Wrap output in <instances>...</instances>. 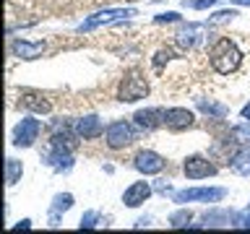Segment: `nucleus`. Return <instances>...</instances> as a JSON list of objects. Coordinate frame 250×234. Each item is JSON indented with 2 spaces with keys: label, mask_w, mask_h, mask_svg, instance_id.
Here are the masks:
<instances>
[{
  "label": "nucleus",
  "mask_w": 250,
  "mask_h": 234,
  "mask_svg": "<svg viewBox=\"0 0 250 234\" xmlns=\"http://www.w3.org/2000/svg\"><path fill=\"white\" fill-rule=\"evenodd\" d=\"M73 130H76V136L81 138V140H97L104 136V122L99 120V115H83V117H78V120H73Z\"/></svg>",
  "instance_id": "ddd939ff"
},
{
  "label": "nucleus",
  "mask_w": 250,
  "mask_h": 234,
  "mask_svg": "<svg viewBox=\"0 0 250 234\" xmlns=\"http://www.w3.org/2000/svg\"><path fill=\"white\" fill-rule=\"evenodd\" d=\"M229 136H232L234 143L250 146V122L242 120V122H237V125H232V128H229Z\"/></svg>",
  "instance_id": "b1692460"
},
{
  "label": "nucleus",
  "mask_w": 250,
  "mask_h": 234,
  "mask_svg": "<svg viewBox=\"0 0 250 234\" xmlns=\"http://www.w3.org/2000/svg\"><path fill=\"white\" fill-rule=\"evenodd\" d=\"M99 226H107V224H104V216H102L97 208L83 211L81 221H78V229H99Z\"/></svg>",
  "instance_id": "5701e85b"
},
{
  "label": "nucleus",
  "mask_w": 250,
  "mask_h": 234,
  "mask_svg": "<svg viewBox=\"0 0 250 234\" xmlns=\"http://www.w3.org/2000/svg\"><path fill=\"white\" fill-rule=\"evenodd\" d=\"M242 58H245L242 50L229 37H216V42L208 47V65L214 68V73H219V76L237 73L240 65H242Z\"/></svg>",
  "instance_id": "f257e3e1"
},
{
  "label": "nucleus",
  "mask_w": 250,
  "mask_h": 234,
  "mask_svg": "<svg viewBox=\"0 0 250 234\" xmlns=\"http://www.w3.org/2000/svg\"><path fill=\"white\" fill-rule=\"evenodd\" d=\"M23 177V161L16 159V156H8L5 159V185L8 187H16Z\"/></svg>",
  "instance_id": "412c9836"
},
{
  "label": "nucleus",
  "mask_w": 250,
  "mask_h": 234,
  "mask_svg": "<svg viewBox=\"0 0 250 234\" xmlns=\"http://www.w3.org/2000/svg\"><path fill=\"white\" fill-rule=\"evenodd\" d=\"M240 120H248V122H250V101L240 109Z\"/></svg>",
  "instance_id": "2f4dec72"
},
{
  "label": "nucleus",
  "mask_w": 250,
  "mask_h": 234,
  "mask_svg": "<svg viewBox=\"0 0 250 234\" xmlns=\"http://www.w3.org/2000/svg\"><path fill=\"white\" fill-rule=\"evenodd\" d=\"M154 193H159V195H167V193H175V190H172V182H169V179H156V185H154Z\"/></svg>",
  "instance_id": "c85d7f7f"
},
{
  "label": "nucleus",
  "mask_w": 250,
  "mask_h": 234,
  "mask_svg": "<svg viewBox=\"0 0 250 234\" xmlns=\"http://www.w3.org/2000/svg\"><path fill=\"white\" fill-rule=\"evenodd\" d=\"M42 136V120L31 112L26 117H21L11 130V146L13 148H31Z\"/></svg>",
  "instance_id": "20e7f679"
},
{
  "label": "nucleus",
  "mask_w": 250,
  "mask_h": 234,
  "mask_svg": "<svg viewBox=\"0 0 250 234\" xmlns=\"http://www.w3.org/2000/svg\"><path fill=\"white\" fill-rule=\"evenodd\" d=\"M234 5H250V0H232Z\"/></svg>",
  "instance_id": "473e14b6"
},
{
  "label": "nucleus",
  "mask_w": 250,
  "mask_h": 234,
  "mask_svg": "<svg viewBox=\"0 0 250 234\" xmlns=\"http://www.w3.org/2000/svg\"><path fill=\"white\" fill-rule=\"evenodd\" d=\"M19 104L26 109V112H34V115H50L52 112V101L39 91H31V89H23L21 91V99Z\"/></svg>",
  "instance_id": "dca6fc26"
},
{
  "label": "nucleus",
  "mask_w": 250,
  "mask_h": 234,
  "mask_svg": "<svg viewBox=\"0 0 250 234\" xmlns=\"http://www.w3.org/2000/svg\"><path fill=\"white\" fill-rule=\"evenodd\" d=\"M21 229H31V218H21L19 224L11 226V232H21Z\"/></svg>",
  "instance_id": "c756f323"
},
{
  "label": "nucleus",
  "mask_w": 250,
  "mask_h": 234,
  "mask_svg": "<svg viewBox=\"0 0 250 234\" xmlns=\"http://www.w3.org/2000/svg\"><path fill=\"white\" fill-rule=\"evenodd\" d=\"M128 16H136V8H107V11H99L89 16L86 21L78 23V31H94L97 26H102V23H120L123 19H128Z\"/></svg>",
  "instance_id": "1a4fd4ad"
},
{
  "label": "nucleus",
  "mask_w": 250,
  "mask_h": 234,
  "mask_svg": "<svg viewBox=\"0 0 250 234\" xmlns=\"http://www.w3.org/2000/svg\"><path fill=\"white\" fill-rule=\"evenodd\" d=\"M195 125V112L188 107H169L164 109V128L172 130V133H183V130H190Z\"/></svg>",
  "instance_id": "9d476101"
},
{
  "label": "nucleus",
  "mask_w": 250,
  "mask_h": 234,
  "mask_svg": "<svg viewBox=\"0 0 250 234\" xmlns=\"http://www.w3.org/2000/svg\"><path fill=\"white\" fill-rule=\"evenodd\" d=\"M172 58H175V52H172V50H167V47H162V50H159V52L154 55V60H151L154 70H162V68L167 65V62H169Z\"/></svg>",
  "instance_id": "393cba45"
},
{
  "label": "nucleus",
  "mask_w": 250,
  "mask_h": 234,
  "mask_svg": "<svg viewBox=\"0 0 250 234\" xmlns=\"http://www.w3.org/2000/svg\"><path fill=\"white\" fill-rule=\"evenodd\" d=\"M42 164H47V167L52 172H58V175H68V172L76 167V159H73V151H70V148L47 143L44 154H42Z\"/></svg>",
  "instance_id": "0eeeda50"
},
{
  "label": "nucleus",
  "mask_w": 250,
  "mask_h": 234,
  "mask_svg": "<svg viewBox=\"0 0 250 234\" xmlns=\"http://www.w3.org/2000/svg\"><path fill=\"white\" fill-rule=\"evenodd\" d=\"M125 3H138V0H125Z\"/></svg>",
  "instance_id": "72a5a7b5"
},
{
  "label": "nucleus",
  "mask_w": 250,
  "mask_h": 234,
  "mask_svg": "<svg viewBox=\"0 0 250 234\" xmlns=\"http://www.w3.org/2000/svg\"><path fill=\"white\" fill-rule=\"evenodd\" d=\"M227 167H229V172H234V175H240V177H250V146H240L237 151L229 156Z\"/></svg>",
  "instance_id": "6ab92c4d"
},
{
  "label": "nucleus",
  "mask_w": 250,
  "mask_h": 234,
  "mask_svg": "<svg viewBox=\"0 0 250 234\" xmlns=\"http://www.w3.org/2000/svg\"><path fill=\"white\" fill-rule=\"evenodd\" d=\"M195 109L203 112L208 120H227L229 117V107L222 104V101H214V99H206V97H195Z\"/></svg>",
  "instance_id": "a211bd4d"
},
{
  "label": "nucleus",
  "mask_w": 250,
  "mask_h": 234,
  "mask_svg": "<svg viewBox=\"0 0 250 234\" xmlns=\"http://www.w3.org/2000/svg\"><path fill=\"white\" fill-rule=\"evenodd\" d=\"M222 3V0H183V8H190V11H206V8Z\"/></svg>",
  "instance_id": "bb28decb"
},
{
  "label": "nucleus",
  "mask_w": 250,
  "mask_h": 234,
  "mask_svg": "<svg viewBox=\"0 0 250 234\" xmlns=\"http://www.w3.org/2000/svg\"><path fill=\"white\" fill-rule=\"evenodd\" d=\"M183 175L193 182L198 179H208V177H216L219 175V167L214 164V159L206 154H190L183 159Z\"/></svg>",
  "instance_id": "423d86ee"
},
{
  "label": "nucleus",
  "mask_w": 250,
  "mask_h": 234,
  "mask_svg": "<svg viewBox=\"0 0 250 234\" xmlns=\"http://www.w3.org/2000/svg\"><path fill=\"white\" fill-rule=\"evenodd\" d=\"M234 214L237 211H232V208H211L203 214V226H232Z\"/></svg>",
  "instance_id": "aec40b11"
},
{
  "label": "nucleus",
  "mask_w": 250,
  "mask_h": 234,
  "mask_svg": "<svg viewBox=\"0 0 250 234\" xmlns=\"http://www.w3.org/2000/svg\"><path fill=\"white\" fill-rule=\"evenodd\" d=\"M154 23H183V16L175 13V11H167V13L154 16Z\"/></svg>",
  "instance_id": "cd10ccee"
},
{
  "label": "nucleus",
  "mask_w": 250,
  "mask_h": 234,
  "mask_svg": "<svg viewBox=\"0 0 250 234\" xmlns=\"http://www.w3.org/2000/svg\"><path fill=\"white\" fill-rule=\"evenodd\" d=\"M237 11H234V8H232V11H219V13H214V16H211V19L206 21L208 23V26H216V23H227V21H232V19H237Z\"/></svg>",
  "instance_id": "a878e982"
},
{
  "label": "nucleus",
  "mask_w": 250,
  "mask_h": 234,
  "mask_svg": "<svg viewBox=\"0 0 250 234\" xmlns=\"http://www.w3.org/2000/svg\"><path fill=\"white\" fill-rule=\"evenodd\" d=\"M133 169L144 177H154V175H162L167 169V159L162 154L151 151V148H141V151L133 156Z\"/></svg>",
  "instance_id": "6e6552de"
},
{
  "label": "nucleus",
  "mask_w": 250,
  "mask_h": 234,
  "mask_svg": "<svg viewBox=\"0 0 250 234\" xmlns=\"http://www.w3.org/2000/svg\"><path fill=\"white\" fill-rule=\"evenodd\" d=\"M138 138V128L136 122H128V120H112L104 130V143L109 151H123L136 143Z\"/></svg>",
  "instance_id": "7ed1b4c3"
},
{
  "label": "nucleus",
  "mask_w": 250,
  "mask_h": 234,
  "mask_svg": "<svg viewBox=\"0 0 250 234\" xmlns=\"http://www.w3.org/2000/svg\"><path fill=\"white\" fill-rule=\"evenodd\" d=\"M151 86H148V78L141 73L138 68H130L128 73L120 78L117 83V91H115V99L123 101V104H136V101L146 99Z\"/></svg>",
  "instance_id": "f03ea898"
},
{
  "label": "nucleus",
  "mask_w": 250,
  "mask_h": 234,
  "mask_svg": "<svg viewBox=\"0 0 250 234\" xmlns=\"http://www.w3.org/2000/svg\"><path fill=\"white\" fill-rule=\"evenodd\" d=\"M44 50H47L44 42H29V39H13L11 42V52L19 60H37L44 55Z\"/></svg>",
  "instance_id": "f3484780"
},
{
  "label": "nucleus",
  "mask_w": 250,
  "mask_h": 234,
  "mask_svg": "<svg viewBox=\"0 0 250 234\" xmlns=\"http://www.w3.org/2000/svg\"><path fill=\"white\" fill-rule=\"evenodd\" d=\"M73 203H76L73 193H58V195H55L52 203H50V211H47V226L58 229L60 221H62V216L73 208Z\"/></svg>",
  "instance_id": "2eb2a0df"
},
{
  "label": "nucleus",
  "mask_w": 250,
  "mask_h": 234,
  "mask_svg": "<svg viewBox=\"0 0 250 234\" xmlns=\"http://www.w3.org/2000/svg\"><path fill=\"white\" fill-rule=\"evenodd\" d=\"M229 190L227 187H185V190L172 193V203L188 206V203H222Z\"/></svg>",
  "instance_id": "39448f33"
},
{
  "label": "nucleus",
  "mask_w": 250,
  "mask_h": 234,
  "mask_svg": "<svg viewBox=\"0 0 250 234\" xmlns=\"http://www.w3.org/2000/svg\"><path fill=\"white\" fill-rule=\"evenodd\" d=\"M203 29H208V23H183L180 26V31L175 34V44L180 47V50H185V52H190V50H195L201 42H203Z\"/></svg>",
  "instance_id": "f8f14e48"
},
{
  "label": "nucleus",
  "mask_w": 250,
  "mask_h": 234,
  "mask_svg": "<svg viewBox=\"0 0 250 234\" xmlns=\"http://www.w3.org/2000/svg\"><path fill=\"white\" fill-rule=\"evenodd\" d=\"M130 120L136 122V128H138V130L154 133V130L164 128V109H162V107H146V109H138V112L133 115Z\"/></svg>",
  "instance_id": "4468645a"
},
{
  "label": "nucleus",
  "mask_w": 250,
  "mask_h": 234,
  "mask_svg": "<svg viewBox=\"0 0 250 234\" xmlns=\"http://www.w3.org/2000/svg\"><path fill=\"white\" fill-rule=\"evenodd\" d=\"M245 211H248V214H250V203H248V206H245Z\"/></svg>",
  "instance_id": "f704fd0d"
},
{
  "label": "nucleus",
  "mask_w": 250,
  "mask_h": 234,
  "mask_svg": "<svg viewBox=\"0 0 250 234\" xmlns=\"http://www.w3.org/2000/svg\"><path fill=\"white\" fill-rule=\"evenodd\" d=\"M190 221H193V211L185 208V206H180L177 211H172V214L167 216V224L172 226V229H183V226H190Z\"/></svg>",
  "instance_id": "4be33fe9"
},
{
  "label": "nucleus",
  "mask_w": 250,
  "mask_h": 234,
  "mask_svg": "<svg viewBox=\"0 0 250 234\" xmlns=\"http://www.w3.org/2000/svg\"><path fill=\"white\" fill-rule=\"evenodd\" d=\"M148 224H151V216H141L133 226H136V229H144V226H148Z\"/></svg>",
  "instance_id": "7c9ffc66"
},
{
  "label": "nucleus",
  "mask_w": 250,
  "mask_h": 234,
  "mask_svg": "<svg viewBox=\"0 0 250 234\" xmlns=\"http://www.w3.org/2000/svg\"><path fill=\"white\" fill-rule=\"evenodd\" d=\"M154 195V185L146 182V179H136V182H130L128 187L123 190V206L125 208H141L144 203Z\"/></svg>",
  "instance_id": "9b49d317"
}]
</instances>
